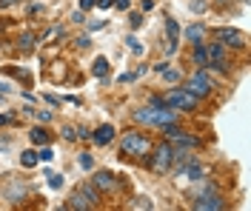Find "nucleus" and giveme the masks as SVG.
Masks as SVG:
<instances>
[{
  "instance_id": "nucleus-25",
  "label": "nucleus",
  "mask_w": 251,
  "mask_h": 211,
  "mask_svg": "<svg viewBox=\"0 0 251 211\" xmlns=\"http://www.w3.org/2000/svg\"><path fill=\"white\" fill-rule=\"evenodd\" d=\"M51 157H54V151H51V146H49V143L40 148V151H37V160H43V163H49Z\"/></svg>"
},
{
  "instance_id": "nucleus-34",
  "label": "nucleus",
  "mask_w": 251,
  "mask_h": 211,
  "mask_svg": "<svg viewBox=\"0 0 251 211\" xmlns=\"http://www.w3.org/2000/svg\"><path fill=\"white\" fill-rule=\"evenodd\" d=\"M143 23V15L140 12H134V15H131V26H134V29H137V26H140Z\"/></svg>"
},
{
  "instance_id": "nucleus-30",
  "label": "nucleus",
  "mask_w": 251,
  "mask_h": 211,
  "mask_svg": "<svg viewBox=\"0 0 251 211\" xmlns=\"http://www.w3.org/2000/svg\"><path fill=\"white\" fill-rule=\"evenodd\" d=\"M80 165H83V168H86V171H92V154H80Z\"/></svg>"
},
{
  "instance_id": "nucleus-12",
  "label": "nucleus",
  "mask_w": 251,
  "mask_h": 211,
  "mask_svg": "<svg viewBox=\"0 0 251 211\" xmlns=\"http://www.w3.org/2000/svg\"><path fill=\"white\" fill-rule=\"evenodd\" d=\"M180 174H183L186 180H203V165L194 163V160H186V165L180 168Z\"/></svg>"
},
{
  "instance_id": "nucleus-18",
  "label": "nucleus",
  "mask_w": 251,
  "mask_h": 211,
  "mask_svg": "<svg viewBox=\"0 0 251 211\" xmlns=\"http://www.w3.org/2000/svg\"><path fill=\"white\" fill-rule=\"evenodd\" d=\"M94 74H97L100 80H106V74H109V60H106V57H97V60H94Z\"/></svg>"
},
{
  "instance_id": "nucleus-26",
  "label": "nucleus",
  "mask_w": 251,
  "mask_h": 211,
  "mask_svg": "<svg viewBox=\"0 0 251 211\" xmlns=\"http://www.w3.org/2000/svg\"><path fill=\"white\" fill-rule=\"evenodd\" d=\"M20 197H26V188H12L9 191V200L12 203H20Z\"/></svg>"
},
{
  "instance_id": "nucleus-6",
  "label": "nucleus",
  "mask_w": 251,
  "mask_h": 211,
  "mask_svg": "<svg viewBox=\"0 0 251 211\" xmlns=\"http://www.w3.org/2000/svg\"><path fill=\"white\" fill-rule=\"evenodd\" d=\"M203 49H205V66H211L217 71H226V46L214 40V43H208Z\"/></svg>"
},
{
  "instance_id": "nucleus-41",
  "label": "nucleus",
  "mask_w": 251,
  "mask_h": 211,
  "mask_svg": "<svg viewBox=\"0 0 251 211\" xmlns=\"http://www.w3.org/2000/svg\"><path fill=\"white\" fill-rule=\"evenodd\" d=\"M46 103H51V106H60V97H54V94H46Z\"/></svg>"
},
{
  "instance_id": "nucleus-36",
  "label": "nucleus",
  "mask_w": 251,
  "mask_h": 211,
  "mask_svg": "<svg viewBox=\"0 0 251 211\" xmlns=\"http://www.w3.org/2000/svg\"><path fill=\"white\" fill-rule=\"evenodd\" d=\"M111 6H117V9H120V12H126V9H128V0H114V3H111Z\"/></svg>"
},
{
  "instance_id": "nucleus-38",
  "label": "nucleus",
  "mask_w": 251,
  "mask_h": 211,
  "mask_svg": "<svg viewBox=\"0 0 251 211\" xmlns=\"http://www.w3.org/2000/svg\"><path fill=\"white\" fill-rule=\"evenodd\" d=\"M97 0H80V9H94Z\"/></svg>"
},
{
  "instance_id": "nucleus-15",
  "label": "nucleus",
  "mask_w": 251,
  "mask_h": 211,
  "mask_svg": "<svg viewBox=\"0 0 251 211\" xmlns=\"http://www.w3.org/2000/svg\"><path fill=\"white\" fill-rule=\"evenodd\" d=\"M172 140H177V143H180L183 148H197V146H200V140H197V137H191V134H183V131H177Z\"/></svg>"
},
{
  "instance_id": "nucleus-43",
  "label": "nucleus",
  "mask_w": 251,
  "mask_h": 211,
  "mask_svg": "<svg viewBox=\"0 0 251 211\" xmlns=\"http://www.w3.org/2000/svg\"><path fill=\"white\" fill-rule=\"evenodd\" d=\"M217 3H228V0H217Z\"/></svg>"
},
{
  "instance_id": "nucleus-24",
  "label": "nucleus",
  "mask_w": 251,
  "mask_h": 211,
  "mask_svg": "<svg viewBox=\"0 0 251 211\" xmlns=\"http://www.w3.org/2000/svg\"><path fill=\"white\" fill-rule=\"evenodd\" d=\"M126 46L134 51V54H143V43L137 40V37H126Z\"/></svg>"
},
{
  "instance_id": "nucleus-23",
  "label": "nucleus",
  "mask_w": 251,
  "mask_h": 211,
  "mask_svg": "<svg viewBox=\"0 0 251 211\" xmlns=\"http://www.w3.org/2000/svg\"><path fill=\"white\" fill-rule=\"evenodd\" d=\"M160 74H163V80H166V83H177V80H180V71H174V69H169V66H166Z\"/></svg>"
},
{
  "instance_id": "nucleus-31",
  "label": "nucleus",
  "mask_w": 251,
  "mask_h": 211,
  "mask_svg": "<svg viewBox=\"0 0 251 211\" xmlns=\"http://www.w3.org/2000/svg\"><path fill=\"white\" fill-rule=\"evenodd\" d=\"M63 137H66V140H77V129L66 126V129H63Z\"/></svg>"
},
{
  "instance_id": "nucleus-33",
  "label": "nucleus",
  "mask_w": 251,
  "mask_h": 211,
  "mask_svg": "<svg viewBox=\"0 0 251 211\" xmlns=\"http://www.w3.org/2000/svg\"><path fill=\"white\" fill-rule=\"evenodd\" d=\"M37 120L40 123H51V112H37Z\"/></svg>"
},
{
  "instance_id": "nucleus-21",
  "label": "nucleus",
  "mask_w": 251,
  "mask_h": 211,
  "mask_svg": "<svg viewBox=\"0 0 251 211\" xmlns=\"http://www.w3.org/2000/svg\"><path fill=\"white\" fill-rule=\"evenodd\" d=\"M46 180H49V188H54V191H57V188H63V177H60V174L46 171Z\"/></svg>"
},
{
  "instance_id": "nucleus-19",
  "label": "nucleus",
  "mask_w": 251,
  "mask_h": 211,
  "mask_svg": "<svg viewBox=\"0 0 251 211\" xmlns=\"http://www.w3.org/2000/svg\"><path fill=\"white\" fill-rule=\"evenodd\" d=\"M34 40H37V37H34L31 32H26V34H20V40H17V46H20L23 51H29V49H34Z\"/></svg>"
},
{
  "instance_id": "nucleus-42",
  "label": "nucleus",
  "mask_w": 251,
  "mask_h": 211,
  "mask_svg": "<svg viewBox=\"0 0 251 211\" xmlns=\"http://www.w3.org/2000/svg\"><path fill=\"white\" fill-rule=\"evenodd\" d=\"M0 123H9V117H6V114H0Z\"/></svg>"
},
{
  "instance_id": "nucleus-16",
  "label": "nucleus",
  "mask_w": 251,
  "mask_h": 211,
  "mask_svg": "<svg viewBox=\"0 0 251 211\" xmlns=\"http://www.w3.org/2000/svg\"><path fill=\"white\" fill-rule=\"evenodd\" d=\"M166 34H169V43H177L180 40V26L174 17H166Z\"/></svg>"
},
{
  "instance_id": "nucleus-1",
  "label": "nucleus",
  "mask_w": 251,
  "mask_h": 211,
  "mask_svg": "<svg viewBox=\"0 0 251 211\" xmlns=\"http://www.w3.org/2000/svg\"><path fill=\"white\" fill-rule=\"evenodd\" d=\"M120 151L128 154V157H149L151 143H149V137L140 134V131H128L123 140H120Z\"/></svg>"
},
{
  "instance_id": "nucleus-22",
  "label": "nucleus",
  "mask_w": 251,
  "mask_h": 211,
  "mask_svg": "<svg viewBox=\"0 0 251 211\" xmlns=\"http://www.w3.org/2000/svg\"><path fill=\"white\" fill-rule=\"evenodd\" d=\"M194 66H200V69L205 66V49H203V43H200V46H194Z\"/></svg>"
},
{
  "instance_id": "nucleus-27",
  "label": "nucleus",
  "mask_w": 251,
  "mask_h": 211,
  "mask_svg": "<svg viewBox=\"0 0 251 211\" xmlns=\"http://www.w3.org/2000/svg\"><path fill=\"white\" fill-rule=\"evenodd\" d=\"M131 209H151V203H149V200H146V197H137V200H134V203H131Z\"/></svg>"
},
{
  "instance_id": "nucleus-35",
  "label": "nucleus",
  "mask_w": 251,
  "mask_h": 211,
  "mask_svg": "<svg viewBox=\"0 0 251 211\" xmlns=\"http://www.w3.org/2000/svg\"><path fill=\"white\" fill-rule=\"evenodd\" d=\"M117 80H120V83H131V80H137V71H134V74H120Z\"/></svg>"
},
{
  "instance_id": "nucleus-17",
  "label": "nucleus",
  "mask_w": 251,
  "mask_h": 211,
  "mask_svg": "<svg viewBox=\"0 0 251 211\" xmlns=\"http://www.w3.org/2000/svg\"><path fill=\"white\" fill-rule=\"evenodd\" d=\"M69 206H72V209H77V211H86V209H92V203H89L86 197L80 194V191H75V194H72V203H69Z\"/></svg>"
},
{
  "instance_id": "nucleus-2",
  "label": "nucleus",
  "mask_w": 251,
  "mask_h": 211,
  "mask_svg": "<svg viewBox=\"0 0 251 211\" xmlns=\"http://www.w3.org/2000/svg\"><path fill=\"white\" fill-rule=\"evenodd\" d=\"M134 120L137 123H151V126H166V123H177L172 109L166 106H151V109H137L134 112Z\"/></svg>"
},
{
  "instance_id": "nucleus-40",
  "label": "nucleus",
  "mask_w": 251,
  "mask_h": 211,
  "mask_svg": "<svg viewBox=\"0 0 251 211\" xmlns=\"http://www.w3.org/2000/svg\"><path fill=\"white\" fill-rule=\"evenodd\" d=\"M15 3H20V0H0V9H9V6H15Z\"/></svg>"
},
{
  "instance_id": "nucleus-10",
  "label": "nucleus",
  "mask_w": 251,
  "mask_h": 211,
  "mask_svg": "<svg viewBox=\"0 0 251 211\" xmlns=\"http://www.w3.org/2000/svg\"><path fill=\"white\" fill-rule=\"evenodd\" d=\"M223 206H226V203H223L217 194H211V197L203 194L200 200H197V203H194V209H197V211H220Z\"/></svg>"
},
{
  "instance_id": "nucleus-11",
  "label": "nucleus",
  "mask_w": 251,
  "mask_h": 211,
  "mask_svg": "<svg viewBox=\"0 0 251 211\" xmlns=\"http://www.w3.org/2000/svg\"><path fill=\"white\" fill-rule=\"evenodd\" d=\"M92 140L97 143V146H109L111 140H114V126H109V123H106V126H100V129L92 134Z\"/></svg>"
},
{
  "instance_id": "nucleus-8",
  "label": "nucleus",
  "mask_w": 251,
  "mask_h": 211,
  "mask_svg": "<svg viewBox=\"0 0 251 211\" xmlns=\"http://www.w3.org/2000/svg\"><path fill=\"white\" fill-rule=\"evenodd\" d=\"M183 37H186L191 46H200L205 37H208V29H205L203 23H191V26H186V32H183Z\"/></svg>"
},
{
  "instance_id": "nucleus-28",
  "label": "nucleus",
  "mask_w": 251,
  "mask_h": 211,
  "mask_svg": "<svg viewBox=\"0 0 251 211\" xmlns=\"http://www.w3.org/2000/svg\"><path fill=\"white\" fill-rule=\"evenodd\" d=\"M57 34H63V29H60V26H51V29L43 32V40H51V37H57Z\"/></svg>"
},
{
  "instance_id": "nucleus-29",
  "label": "nucleus",
  "mask_w": 251,
  "mask_h": 211,
  "mask_svg": "<svg viewBox=\"0 0 251 211\" xmlns=\"http://www.w3.org/2000/svg\"><path fill=\"white\" fill-rule=\"evenodd\" d=\"M205 6H208L205 0H191V12H197V15H200V12H205Z\"/></svg>"
},
{
  "instance_id": "nucleus-20",
  "label": "nucleus",
  "mask_w": 251,
  "mask_h": 211,
  "mask_svg": "<svg viewBox=\"0 0 251 211\" xmlns=\"http://www.w3.org/2000/svg\"><path fill=\"white\" fill-rule=\"evenodd\" d=\"M20 163H23L26 168H34V165H37V151H23V154H20Z\"/></svg>"
},
{
  "instance_id": "nucleus-39",
  "label": "nucleus",
  "mask_w": 251,
  "mask_h": 211,
  "mask_svg": "<svg viewBox=\"0 0 251 211\" xmlns=\"http://www.w3.org/2000/svg\"><path fill=\"white\" fill-rule=\"evenodd\" d=\"M111 3H114V0H97L94 6H100V9H111Z\"/></svg>"
},
{
  "instance_id": "nucleus-9",
  "label": "nucleus",
  "mask_w": 251,
  "mask_h": 211,
  "mask_svg": "<svg viewBox=\"0 0 251 211\" xmlns=\"http://www.w3.org/2000/svg\"><path fill=\"white\" fill-rule=\"evenodd\" d=\"M92 186H97L100 191H114V188H117V180H114L111 171H97L92 177Z\"/></svg>"
},
{
  "instance_id": "nucleus-37",
  "label": "nucleus",
  "mask_w": 251,
  "mask_h": 211,
  "mask_svg": "<svg viewBox=\"0 0 251 211\" xmlns=\"http://www.w3.org/2000/svg\"><path fill=\"white\" fill-rule=\"evenodd\" d=\"M72 20H75V23H83V20H86V15H83V9H80V12H75V15H72Z\"/></svg>"
},
{
  "instance_id": "nucleus-5",
  "label": "nucleus",
  "mask_w": 251,
  "mask_h": 211,
  "mask_svg": "<svg viewBox=\"0 0 251 211\" xmlns=\"http://www.w3.org/2000/svg\"><path fill=\"white\" fill-rule=\"evenodd\" d=\"M174 148L169 146V143H163V146L154 151V157H151V171H157V174H166L169 168H172V163H174Z\"/></svg>"
},
{
  "instance_id": "nucleus-7",
  "label": "nucleus",
  "mask_w": 251,
  "mask_h": 211,
  "mask_svg": "<svg viewBox=\"0 0 251 211\" xmlns=\"http://www.w3.org/2000/svg\"><path fill=\"white\" fill-rule=\"evenodd\" d=\"M217 43L223 46H231V49H243L246 46V34L240 32V29H217Z\"/></svg>"
},
{
  "instance_id": "nucleus-13",
  "label": "nucleus",
  "mask_w": 251,
  "mask_h": 211,
  "mask_svg": "<svg viewBox=\"0 0 251 211\" xmlns=\"http://www.w3.org/2000/svg\"><path fill=\"white\" fill-rule=\"evenodd\" d=\"M29 137H31V143H37V146H46L49 140H51V134H49L43 126H34V129L29 131Z\"/></svg>"
},
{
  "instance_id": "nucleus-14",
  "label": "nucleus",
  "mask_w": 251,
  "mask_h": 211,
  "mask_svg": "<svg viewBox=\"0 0 251 211\" xmlns=\"http://www.w3.org/2000/svg\"><path fill=\"white\" fill-rule=\"evenodd\" d=\"M80 194L92 203V209L100 203V188H97V186H92V183H89V186H83V188H80Z\"/></svg>"
},
{
  "instance_id": "nucleus-3",
  "label": "nucleus",
  "mask_w": 251,
  "mask_h": 211,
  "mask_svg": "<svg viewBox=\"0 0 251 211\" xmlns=\"http://www.w3.org/2000/svg\"><path fill=\"white\" fill-rule=\"evenodd\" d=\"M163 106L166 109H180V112H188V109H197V100L191 92H186V89H169L166 94H163Z\"/></svg>"
},
{
  "instance_id": "nucleus-32",
  "label": "nucleus",
  "mask_w": 251,
  "mask_h": 211,
  "mask_svg": "<svg viewBox=\"0 0 251 211\" xmlns=\"http://www.w3.org/2000/svg\"><path fill=\"white\" fill-rule=\"evenodd\" d=\"M89 43H92V40H89V34H80V37H77V46H80V49H89Z\"/></svg>"
},
{
  "instance_id": "nucleus-4",
  "label": "nucleus",
  "mask_w": 251,
  "mask_h": 211,
  "mask_svg": "<svg viewBox=\"0 0 251 211\" xmlns=\"http://www.w3.org/2000/svg\"><path fill=\"white\" fill-rule=\"evenodd\" d=\"M211 86H214L211 77H208L205 71H197L194 77H188L186 80V92H191L194 97H208V94H211Z\"/></svg>"
}]
</instances>
